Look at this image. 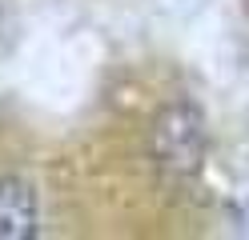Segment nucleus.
<instances>
[{"mask_svg": "<svg viewBox=\"0 0 249 240\" xmlns=\"http://www.w3.org/2000/svg\"><path fill=\"white\" fill-rule=\"evenodd\" d=\"M209 136H205V116L193 100H173L157 112V120L149 128V160L153 172L165 184H193L201 168H205Z\"/></svg>", "mask_w": 249, "mask_h": 240, "instance_id": "f257e3e1", "label": "nucleus"}, {"mask_svg": "<svg viewBox=\"0 0 249 240\" xmlns=\"http://www.w3.org/2000/svg\"><path fill=\"white\" fill-rule=\"evenodd\" d=\"M40 232L36 184L20 172H0V240H33Z\"/></svg>", "mask_w": 249, "mask_h": 240, "instance_id": "f03ea898", "label": "nucleus"}]
</instances>
